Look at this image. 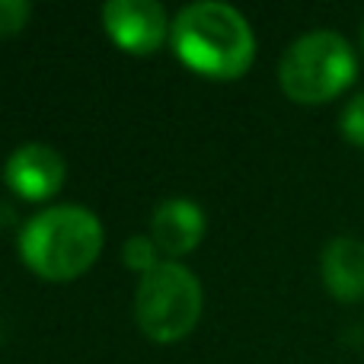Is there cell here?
I'll return each instance as SVG.
<instances>
[{
	"instance_id": "1",
	"label": "cell",
	"mask_w": 364,
	"mask_h": 364,
	"mask_svg": "<svg viewBox=\"0 0 364 364\" xmlns=\"http://www.w3.org/2000/svg\"><path fill=\"white\" fill-rule=\"evenodd\" d=\"M170 38L182 64L214 80H233L246 74L256 58V36L246 16L218 0L182 6L173 19Z\"/></svg>"
},
{
	"instance_id": "2",
	"label": "cell",
	"mask_w": 364,
	"mask_h": 364,
	"mask_svg": "<svg viewBox=\"0 0 364 364\" xmlns=\"http://www.w3.org/2000/svg\"><path fill=\"white\" fill-rule=\"evenodd\" d=\"M102 252V224L83 205H51L19 230V256L45 282L83 275Z\"/></svg>"
},
{
	"instance_id": "3",
	"label": "cell",
	"mask_w": 364,
	"mask_h": 364,
	"mask_svg": "<svg viewBox=\"0 0 364 364\" xmlns=\"http://www.w3.org/2000/svg\"><path fill=\"white\" fill-rule=\"evenodd\" d=\"M358 74V58L352 45L329 29H316L294 38L278 64V80L282 90L294 102L304 106H320L352 87Z\"/></svg>"
},
{
	"instance_id": "4",
	"label": "cell",
	"mask_w": 364,
	"mask_h": 364,
	"mask_svg": "<svg viewBox=\"0 0 364 364\" xmlns=\"http://www.w3.org/2000/svg\"><path fill=\"white\" fill-rule=\"evenodd\" d=\"M201 282L192 269L173 262H160L147 275H141L134 294V316L147 339L179 342L195 329L201 316Z\"/></svg>"
},
{
	"instance_id": "5",
	"label": "cell",
	"mask_w": 364,
	"mask_h": 364,
	"mask_svg": "<svg viewBox=\"0 0 364 364\" xmlns=\"http://www.w3.org/2000/svg\"><path fill=\"white\" fill-rule=\"evenodd\" d=\"M102 23L112 42L132 55H154L173 29L157 0H109L102 6Z\"/></svg>"
},
{
	"instance_id": "6",
	"label": "cell",
	"mask_w": 364,
	"mask_h": 364,
	"mask_svg": "<svg viewBox=\"0 0 364 364\" xmlns=\"http://www.w3.org/2000/svg\"><path fill=\"white\" fill-rule=\"evenodd\" d=\"M64 176H68L64 157L55 147L38 144V141L16 147L4 166L6 186L26 201H45L58 195L64 186Z\"/></svg>"
},
{
	"instance_id": "7",
	"label": "cell",
	"mask_w": 364,
	"mask_h": 364,
	"mask_svg": "<svg viewBox=\"0 0 364 364\" xmlns=\"http://www.w3.org/2000/svg\"><path fill=\"white\" fill-rule=\"evenodd\" d=\"M151 237L164 256H186L205 237V211L192 198H166L151 214Z\"/></svg>"
},
{
	"instance_id": "8",
	"label": "cell",
	"mask_w": 364,
	"mask_h": 364,
	"mask_svg": "<svg viewBox=\"0 0 364 364\" xmlns=\"http://www.w3.org/2000/svg\"><path fill=\"white\" fill-rule=\"evenodd\" d=\"M320 275L336 301H361L364 297V243L355 237H336L320 256Z\"/></svg>"
},
{
	"instance_id": "9",
	"label": "cell",
	"mask_w": 364,
	"mask_h": 364,
	"mask_svg": "<svg viewBox=\"0 0 364 364\" xmlns=\"http://www.w3.org/2000/svg\"><path fill=\"white\" fill-rule=\"evenodd\" d=\"M160 250L157 243H154V237H144V233H138V237H132L125 243V250H122V259H125L128 269L141 272V275H147L151 269H157L160 265Z\"/></svg>"
},
{
	"instance_id": "10",
	"label": "cell",
	"mask_w": 364,
	"mask_h": 364,
	"mask_svg": "<svg viewBox=\"0 0 364 364\" xmlns=\"http://www.w3.org/2000/svg\"><path fill=\"white\" fill-rule=\"evenodd\" d=\"M339 132L348 144L364 147V93H355L352 100L342 106L339 115Z\"/></svg>"
},
{
	"instance_id": "11",
	"label": "cell",
	"mask_w": 364,
	"mask_h": 364,
	"mask_svg": "<svg viewBox=\"0 0 364 364\" xmlns=\"http://www.w3.org/2000/svg\"><path fill=\"white\" fill-rule=\"evenodd\" d=\"M29 0H0V36H16L29 23Z\"/></svg>"
},
{
	"instance_id": "12",
	"label": "cell",
	"mask_w": 364,
	"mask_h": 364,
	"mask_svg": "<svg viewBox=\"0 0 364 364\" xmlns=\"http://www.w3.org/2000/svg\"><path fill=\"white\" fill-rule=\"evenodd\" d=\"M361 38H364V32H361Z\"/></svg>"
}]
</instances>
